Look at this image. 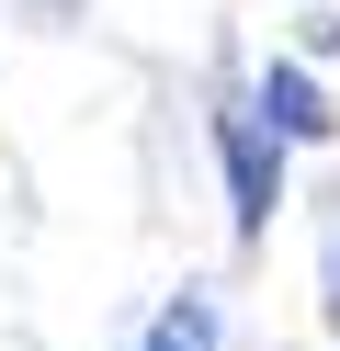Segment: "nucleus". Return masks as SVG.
Listing matches in <instances>:
<instances>
[{
  "label": "nucleus",
  "mask_w": 340,
  "mask_h": 351,
  "mask_svg": "<svg viewBox=\"0 0 340 351\" xmlns=\"http://www.w3.org/2000/svg\"><path fill=\"white\" fill-rule=\"evenodd\" d=\"M216 147H227V215H238V238H261L284 204V159L261 147V125H216Z\"/></svg>",
  "instance_id": "f257e3e1"
},
{
  "label": "nucleus",
  "mask_w": 340,
  "mask_h": 351,
  "mask_svg": "<svg viewBox=\"0 0 340 351\" xmlns=\"http://www.w3.org/2000/svg\"><path fill=\"white\" fill-rule=\"evenodd\" d=\"M261 125H272V136H329L340 114H329V91H317L306 69H272L261 80Z\"/></svg>",
  "instance_id": "f03ea898"
},
{
  "label": "nucleus",
  "mask_w": 340,
  "mask_h": 351,
  "mask_svg": "<svg viewBox=\"0 0 340 351\" xmlns=\"http://www.w3.org/2000/svg\"><path fill=\"white\" fill-rule=\"evenodd\" d=\"M148 351H216V306H204V295H181V306H159V328H148Z\"/></svg>",
  "instance_id": "7ed1b4c3"
}]
</instances>
